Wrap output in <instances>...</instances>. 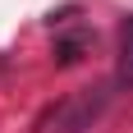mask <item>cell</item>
Segmentation results:
<instances>
[{"label": "cell", "mask_w": 133, "mask_h": 133, "mask_svg": "<svg viewBox=\"0 0 133 133\" xmlns=\"http://www.w3.org/2000/svg\"><path fill=\"white\" fill-rule=\"evenodd\" d=\"M115 83L133 87V18L124 23V41H119V69H115Z\"/></svg>", "instance_id": "6da1fadb"}, {"label": "cell", "mask_w": 133, "mask_h": 133, "mask_svg": "<svg viewBox=\"0 0 133 133\" xmlns=\"http://www.w3.org/2000/svg\"><path fill=\"white\" fill-rule=\"evenodd\" d=\"M83 51H87V37H64V41H55V60H60V64H78L83 60Z\"/></svg>", "instance_id": "7a4b0ae2"}]
</instances>
